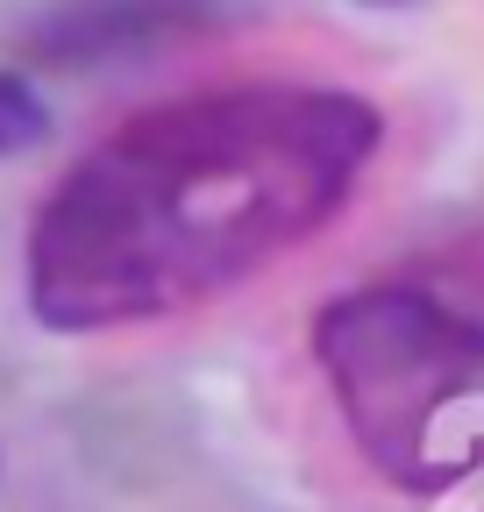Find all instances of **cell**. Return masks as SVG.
Here are the masks:
<instances>
[{
	"mask_svg": "<svg viewBox=\"0 0 484 512\" xmlns=\"http://www.w3.org/2000/svg\"><path fill=\"white\" fill-rule=\"evenodd\" d=\"M36 143H50V100L36 93L29 72H8V64H0V164L29 157Z\"/></svg>",
	"mask_w": 484,
	"mask_h": 512,
	"instance_id": "4",
	"label": "cell"
},
{
	"mask_svg": "<svg viewBox=\"0 0 484 512\" xmlns=\"http://www.w3.org/2000/svg\"><path fill=\"white\" fill-rule=\"evenodd\" d=\"M221 22V0H36L8 29V50L29 72H114L157 57Z\"/></svg>",
	"mask_w": 484,
	"mask_h": 512,
	"instance_id": "3",
	"label": "cell"
},
{
	"mask_svg": "<svg viewBox=\"0 0 484 512\" xmlns=\"http://www.w3.org/2000/svg\"><path fill=\"white\" fill-rule=\"evenodd\" d=\"M314 370L342 434L392 491L442 498L484 477V313L413 285L371 278L314 306Z\"/></svg>",
	"mask_w": 484,
	"mask_h": 512,
	"instance_id": "2",
	"label": "cell"
},
{
	"mask_svg": "<svg viewBox=\"0 0 484 512\" xmlns=\"http://www.w3.org/2000/svg\"><path fill=\"white\" fill-rule=\"evenodd\" d=\"M385 107L314 72H242L121 114L43 185L22 299L50 335L164 328L342 221Z\"/></svg>",
	"mask_w": 484,
	"mask_h": 512,
	"instance_id": "1",
	"label": "cell"
},
{
	"mask_svg": "<svg viewBox=\"0 0 484 512\" xmlns=\"http://www.w3.org/2000/svg\"><path fill=\"white\" fill-rule=\"evenodd\" d=\"M356 8H420V0H356Z\"/></svg>",
	"mask_w": 484,
	"mask_h": 512,
	"instance_id": "5",
	"label": "cell"
}]
</instances>
